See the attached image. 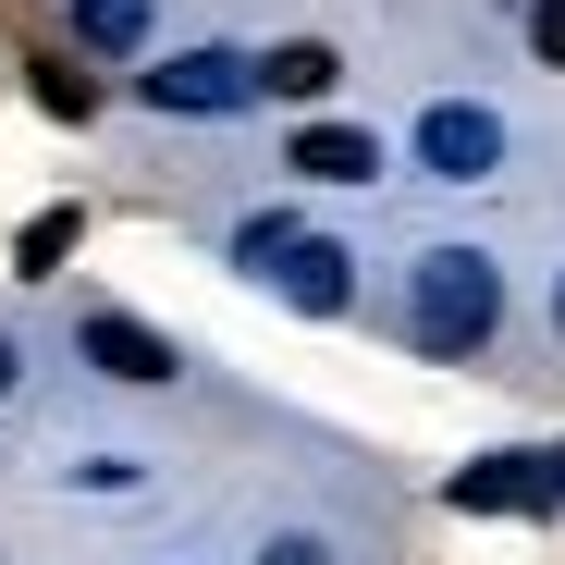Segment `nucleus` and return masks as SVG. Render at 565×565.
I'll return each instance as SVG.
<instances>
[{
    "instance_id": "1",
    "label": "nucleus",
    "mask_w": 565,
    "mask_h": 565,
    "mask_svg": "<svg viewBox=\"0 0 565 565\" xmlns=\"http://www.w3.org/2000/svg\"><path fill=\"white\" fill-rule=\"evenodd\" d=\"M492 320V258H430V282H418V332L430 344H467Z\"/></svg>"
},
{
    "instance_id": "2",
    "label": "nucleus",
    "mask_w": 565,
    "mask_h": 565,
    "mask_svg": "<svg viewBox=\"0 0 565 565\" xmlns=\"http://www.w3.org/2000/svg\"><path fill=\"white\" fill-rule=\"evenodd\" d=\"M86 356H99L111 382H172V344L148 320H86Z\"/></svg>"
},
{
    "instance_id": "3",
    "label": "nucleus",
    "mask_w": 565,
    "mask_h": 565,
    "mask_svg": "<svg viewBox=\"0 0 565 565\" xmlns=\"http://www.w3.org/2000/svg\"><path fill=\"white\" fill-rule=\"evenodd\" d=\"M332 74H344V62H332L320 38H282V50L258 62V86H270V99H332Z\"/></svg>"
},
{
    "instance_id": "4",
    "label": "nucleus",
    "mask_w": 565,
    "mask_h": 565,
    "mask_svg": "<svg viewBox=\"0 0 565 565\" xmlns=\"http://www.w3.org/2000/svg\"><path fill=\"white\" fill-rule=\"evenodd\" d=\"M148 99H160V111H210V99H234V62H160Z\"/></svg>"
},
{
    "instance_id": "5",
    "label": "nucleus",
    "mask_w": 565,
    "mask_h": 565,
    "mask_svg": "<svg viewBox=\"0 0 565 565\" xmlns=\"http://www.w3.org/2000/svg\"><path fill=\"white\" fill-rule=\"evenodd\" d=\"M296 172H320V184H356V172H369V136H308V148H296Z\"/></svg>"
},
{
    "instance_id": "6",
    "label": "nucleus",
    "mask_w": 565,
    "mask_h": 565,
    "mask_svg": "<svg viewBox=\"0 0 565 565\" xmlns=\"http://www.w3.org/2000/svg\"><path fill=\"white\" fill-rule=\"evenodd\" d=\"M74 234H86V222H74V210H38V222H25V246H13V258H25V270H62V258H74Z\"/></svg>"
},
{
    "instance_id": "7",
    "label": "nucleus",
    "mask_w": 565,
    "mask_h": 565,
    "mask_svg": "<svg viewBox=\"0 0 565 565\" xmlns=\"http://www.w3.org/2000/svg\"><path fill=\"white\" fill-rule=\"evenodd\" d=\"M38 99H50V111H62V124H86V111H99V86H86V74H74V62H38Z\"/></svg>"
},
{
    "instance_id": "8",
    "label": "nucleus",
    "mask_w": 565,
    "mask_h": 565,
    "mask_svg": "<svg viewBox=\"0 0 565 565\" xmlns=\"http://www.w3.org/2000/svg\"><path fill=\"white\" fill-rule=\"evenodd\" d=\"M529 50H541V62H565V0H529Z\"/></svg>"
},
{
    "instance_id": "9",
    "label": "nucleus",
    "mask_w": 565,
    "mask_h": 565,
    "mask_svg": "<svg viewBox=\"0 0 565 565\" xmlns=\"http://www.w3.org/2000/svg\"><path fill=\"white\" fill-rule=\"evenodd\" d=\"M270 565H320V541H270Z\"/></svg>"
},
{
    "instance_id": "10",
    "label": "nucleus",
    "mask_w": 565,
    "mask_h": 565,
    "mask_svg": "<svg viewBox=\"0 0 565 565\" xmlns=\"http://www.w3.org/2000/svg\"><path fill=\"white\" fill-rule=\"evenodd\" d=\"M0 394H13V344H0Z\"/></svg>"
}]
</instances>
